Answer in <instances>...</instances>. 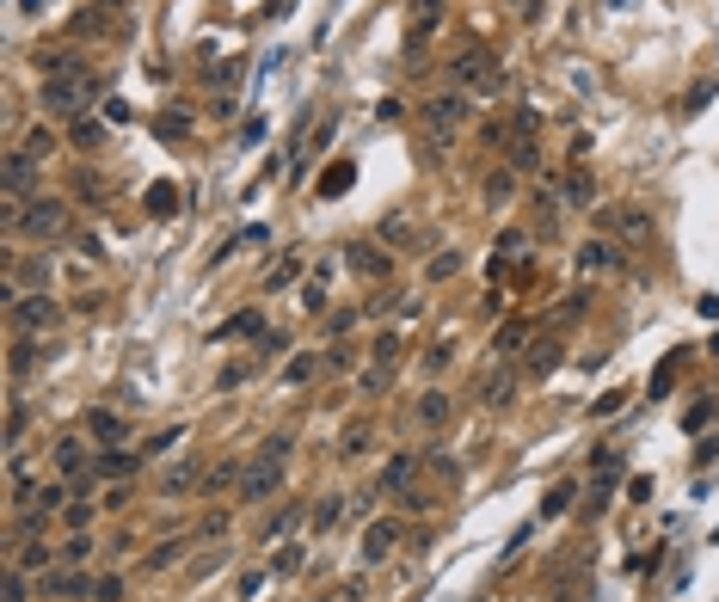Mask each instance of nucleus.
<instances>
[{"label": "nucleus", "mask_w": 719, "mask_h": 602, "mask_svg": "<svg viewBox=\"0 0 719 602\" xmlns=\"http://www.w3.org/2000/svg\"><path fill=\"white\" fill-rule=\"evenodd\" d=\"M289 436H271V443H259V455L246 461V473H240V504H265V498H277V486H283V473H289Z\"/></svg>", "instance_id": "1"}, {"label": "nucleus", "mask_w": 719, "mask_h": 602, "mask_svg": "<svg viewBox=\"0 0 719 602\" xmlns=\"http://www.w3.org/2000/svg\"><path fill=\"white\" fill-rule=\"evenodd\" d=\"M37 105L56 111V117H86V105H93V68L86 74H62V80H43Z\"/></svg>", "instance_id": "2"}, {"label": "nucleus", "mask_w": 719, "mask_h": 602, "mask_svg": "<svg viewBox=\"0 0 719 602\" xmlns=\"http://www.w3.org/2000/svg\"><path fill=\"white\" fill-rule=\"evenodd\" d=\"M449 80L468 86V93H498V86H505V68H498L492 49H461V56H449Z\"/></svg>", "instance_id": "3"}, {"label": "nucleus", "mask_w": 719, "mask_h": 602, "mask_svg": "<svg viewBox=\"0 0 719 602\" xmlns=\"http://www.w3.org/2000/svg\"><path fill=\"white\" fill-rule=\"evenodd\" d=\"M603 228H609L615 240H627V247H651V240H658V221H651V210H640V203H609V210H603Z\"/></svg>", "instance_id": "4"}, {"label": "nucleus", "mask_w": 719, "mask_h": 602, "mask_svg": "<svg viewBox=\"0 0 719 602\" xmlns=\"http://www.w3.org/2000/svg\"><path fill=\"white\" fill-rule=\"evenodd\" d=\"M19 228H25L32 240H62V234H68V203H56V197H32V203L19 210Z\"/></svg>", "instance_id": "5"}, {"label": "nucleus", "mask_w": 719, "mask_h": 602, "mask_svg": "<svg viewBox=\"0 0 719 602\" xmlns=\"http://www.w3.org/2000/svg\"><path fill=\"white\" fill-rule=\"evenodd\" d=\"M468 117H474V105H468L461 93H437V99L424 105V130L443 136V142H455V130H468Z\"/></svg>", "instance_id": "6"}, {"label": "nucleus", "mask_w": 719, "mask_h": 602, "mask_svg": "<svg viewBox=\"0 0 719 602\" xmlns=\"http://www.w3.org/2000/svg\"><path fill=\"white\" fill-rule=\"evenodd\" d=\"M56 319H62V301H50L43 289H37V295H19V301H13V326H19V332H50Z\"/></svg>", "instance_id": "7"}, {"label": "nucleus", "mask_w": 719, "mask_h": 602, "mask_svg": "<svg viewBox=\"0 0 719 602\" xmlns=\"http://www.w3.org/2000/svg\"><path fill=\"white\" fill-rule=\"evenodd\" d=\"M437 25H443V0H412V13H406V56H418V49L431 43Z\"/></svg>", "instance_id": "8"}, {"label": "nucleus", "mask_w": 719, "mask_h": 602, "mask_svg": "<svg viewBox=\"0 0 719 602\" xmlns=\"http://www.w3.org/2000/svg\"><path fill=\"white\" fill-rule=\"evenodd\" d=\"M578 271L584 277H621V247L615 240H584L578 247Z\"/></svg>", "instance_id": "9"}, {"label": "nucleus", "mask_w": 719, "mask_h": 602, "mask_svg": "<svg viewBox=\"0 0 719 602\" xmlns=\"http://www.w3.org/2000/svg\"><path fill=\"white\" fill-rule=\"evenodd\" d=\"M37 166H43V160H32L25 148H19V154H6V197H19V203H32Z\"/></svg>", "instance_id": "10"}, {"label": "nucleus", "mask_w": 719, "mask_h": 602, "mask_svg": "<svg viewBox=\"0 0 719 602\" xmlns=\"http://www.w3.org/2000/svg\"><path fill=\"white\" fill-rule=\"evenodd\" d=\"M350 271L376 283V277H387V271H394V252H381L376 240H357V247H350Z\"/></svg>", "instance_id": "11"}, {"label": "nucleus", "mask_w": 719, "mask_h": 602, "mask_svg": "<svg viewBox=\"0 0 719 602\" xmlns=\"http://www.w3.org/2000/svg\"><path fill=\"white\" fill-rule=\"evenodd\" d=\"M37 590H43V597H56V602L93 597V584H86V578H74V571H43V578H37Z\"/></svg>", "instance_id": "12"}, {"label": "nucleus", "mask_w": 719, "mask_h": 602, "mask_svg": "<svg viewBox=\"0 0 719 602\" xmlns=\"http://www.w3.org/2000/svg\"><path fill=\"white\" fill-rule=\"evenodd\" d=\"M394 547H400V523H394V517H387V523H369V535H363V560L381 566Z\"/></svg>", "instance_id": "13"}, {"label": "nucleus", "mask_w": 719, "mask_h": 602, "mask_svg": "<svg viewBox=\"0 0 719 602\" xmlns=\"http://www.w3.org/2000/svg\"><path fill=\"white\" fill-rule=\"evenodd\" d=\"M412 480H418V455H394L381 467V492H394V498H406Z\"/></svg>", "instance_id": "14"}, {"label": "nucleus", "mask_w": 719, "mask_h": 602, "mask_svg": "<svg viewBox=\"0 0 719 602\" xmlns=\"http://www.w3.org/2000/svg\"><path fill=\"white\" fill-rule=\"evenodd\" d=\"M511 393H516V375H511V369L479 375V400H486V406H511Z\"/></svg>", "instance_id": "15"}, {"label": "nucleus", "mask_w": 719, "mask_h": 602, "mask_svg": "<svg viewBox=\"0 0 719 602\" xmlns=\"http://www.w3.org/2000/svg\"><path fill=\"white\" fill-rule=\"evenodd\" d=\"M505 160H511V173H535V166H542V154H535V136H516V130H511V148H505Z\"/></svg>", "instance_id": "16"}, {"label": "nucleus", "mask_w": 719, "mask_h": 602, "mask_svg": "<svg viewBox=\"0 0 719 602\" xmlns=\"http://www.w3.org/2000/svg\"><path fill=\"white\" fill-rule=\"evenodd\" d=\"M50 560H56L50 541H19V553H13V566H25V571H50Z\"/></svg>", "instance_id": "17"}, {"label": "nucleus", "mask_w": 719, "mask_h": 602, "mask_svg": "<svg viewBox=\"0 0 719 602\" xmlns=\"http://www.w3.org/2000/svg\"><path fill=\"white\" fill-rule=\"evenodd\" d=\"M185 486H197V455H191V461H172L167 480H160V492H167V498H178Z\"/></svg>", "instance_id": "18"}, {"label": "nucleus", "mask_w": 719, "mask_h": 602, "mask_svg": "<svg viewBox=\"0 0 719 602\" xmlns=\"http://www.w3.org/2000/svg\"><path fill=\"white\" fill-rule=\"evenodd\" d=\"M560 197H566L572 210H584V203L596 197V191H590V173H584V166H572V173H566V184H560Z\"/></svg>", "instance_id": "19"}, {"label": "nucleus", "mask_w": 719, "mask_h": 602, "mask_svg": "<svg viewBox=\"0 0 719 602\" xmlns=\"http://www.w3.org/2000/svg\"><path fill=\"white\" fill-rule=\"evenodd\" d=\"M560 203H566L560 191H535V228H542V234L560 228Z\"/></svg>", "instance_id": "20"}, {"label": "nucleus", "mask_w": 719, "mask_h": 602, "mask_svg": "<svg viewBox=\"0 0 719 602\" xmlns=\"http://www.w3.org/2000/svg\"><path fill=\"white\" fill-rule=\"evenodd\" d=\"M136 467H141V455H123V449H105V455H99V473H105V480H130Z\"/></svg>", "instance_id": "21"}, {"label": "nucleus", "mask_w": 719, "mask_h": 602, "mask_svg": "<svg viewBox=\"0 0 719 602\" xmlns=\"http://www.w3.org/2000/svg\"><path fill=\"white\" fill-rule=\"evenodd\" d=\"M56 467H62V473H86V443L62 436V443H56Z\"/></svg>", "instance_id": "22"}, {"label": "nucleus", "mask_w": 719, "mask_h": 602, "mask_svg": "<svg viewBox=\"0 0 719 602\" xmlns=\"http://www.w3.org/2000/svg\"><path fill=\"white\" fill-rule=\"evenodd\" d=\"M86 430H93V436H99V443H123V418H117V412H93V418H86Z\"/></svg>", "instance_id": "23"}, {"label": "nucleus", "mask_w": 719, "mask_h": 602, "mask_svg": "<svg viewBox=\"0 0 719 602\" xmlns=\"http://www.w3.org/2000/svg\"><path fill=\"white\" fill-rule=\"evenodd\" d=\"M381 240H387V247H412V240H418L412 215H387V221H381Z\"/></svg>", "instance_id": "24"}, {"label": "nucleus", "mask_w": 719, "mask_h": 602, "mask_svg": "<svg viewBox=\"0 0 719 602\" xmlns=\"http://www.w3.org/2000/svg\"><path fill=\"white\" fill-rule=\"evenodd\" d=\"M418 418H424V425H449V393L431 388L424 400H418Z\"/></svg>", "instance_id": "25"}, {"label": "nucleus", "mask_w": 719, "mask_h": 602, "mask_svg": "<svg viewBox=\"0 0 719 602\" xmlns=\"http://www.w3.org/2000/svg\"><path fill=\"white\" fill-rule=\"evenodd\" d=\"M350 178H357V166H350V160L326 166V178H320V197H339V191H350Z\"/></svg>", "instance_id": "26"}, {"label": "nucleus", "mask_w": 719, "mask_h": 602, "mask_svg": "<svg viewBox=\"0 0 719 602\" xmlns=\"http://www.w3.org/2000/svg\"><path fill=\"white\" fill-rule=\"evenodd\" d=\"M553 369H560V345H553V338H542V345L529 351V375H553Z\"/></svg>", "instance_id": "27"}, {"label": "nucleus", "mask_w": 719, "mask_h": 602, "mask_svg": "<svg viewBox=\"0 0 719 602\" xmlns=\"http://www.w3.org/2000/svg\"><path fill=\"white\" fill-rule=\"evenodd\" d=\"M584 301H590V289H584V295H560V308L548 314V326H572V319H584Z\"/></svg>", "instance_id": "28"}, {"label": "nucleus", "mask_w": 719, "mask_h": 602, "mask_svg": "<svg viewBox=\"0 0 719 602\" xmlns=\"http://www.w3.org/2000/svg\"><path fill=\"white\" fill-rule=\"evenodd\" d=\"M185 547H191V541H178V535H172V541H160V547L148 553V571H167V566H178V553H185Z\"/></svg>", "instance_id": "29"}, {"label": "nucleus", "mask_w": 719, "mask_h": 602, "mask_svg": "<svg viewBox=\"0 0 719 602\" xmlns=\"http://www.w3.org/2000/svg\"><path fill=\"white\" fill-rule=\"evenodd\" d=\"M68 136H74V148H86V154H93V148L105 142V123H93V117H74Z\"/></svg>", "instance_id": "30"}, {"label": "nucleus", "mask_w": 719, "mask_h": 602, "mask_svg": "<svg viewBox=\"0 0 719 602\" xmlns=\"http://www.w3.org/2000/svg\"><path fill=\"white\" fill-rule=\"evenodd\" d=\"M369 351H376V369H387V375H394V363H400V338H394V332H381Z\"/></svg>", "instance_id": "31"}, {"label": "nucleus", "mask_w": 719, "mask_h": 602, "mask_svg": "<svg viewBox=\"0 0 719 602\" xmlns=\"http://www.w3.org/2000/svg\"><path fill=\"white\" fill-rule=\"evenodd\" d=\"M154 130H160L167 142H178V136H191V117H185V111H160V123H154Z\"/></svg>", "instance_id": "32"}, {"label": "nucleus", "mask_w": 719, "mask_h": 602, "mask_svg": "<svg viewBox=\"0 0 719 602\" xmlns=\"http://www.w3.org/2000/svg\"><path fill=\"white\" fill-rule=\"evenodd\" d=\"M240 473H246V467H240V461H222V467H215V473H209L204 486H209V492H222V486H240Z\"/></svg>", "instance_id": "33"}, {"label": "nucleus", "mask_w": 719, "mask_h": 602, "mask_svg": "<svg viewBox=\"0 0 719 602\" xmlns=\"http://www.w3.org/2000/svg\"><path fill=\"white\" fill-rule=\"evenodd\" d=\"M572 498H578L572 486H553V492H548V504H542V517H566V510H572Z\"/></svg>", "instance_id": "34"}, {"label": "nucleus", "mask_w": 719, "mask_h": 602, "mask_svg": "<svg viewBox=\"0 0 719 602\" xmlns=\"http://www.w3.org/2000/svg\"><path fill=\"white\" fill-rule=\"evenodd\" d=\"M25 154H32V160H50V154H56V136H50V130H32V136H25Z\"/></svg>", "instance_id": "35"}, {"label": "nucleus", "mask_w": 719, "mask_h": 602, "mask_svg": "<svg viewBox=\"0 0 719 602\" xmlns=\"http://www.w3.org/2000/svg\"><path fill=\"white\" fill-rule=\"evenodd\" d=\"M25 590H32V584H25V566H6V597L0 602H25Z\"/></svg>", "instance_id": "36"}, {"label": "nucleus", "mask_w": 719, "mask_h": 602, "mask_svg": "<svg viewBox=\"0 0 719 602\" xmlns=\"http://www.w3.org/2000/svg\"><path fill=\"white\" fill-rule=\"evenodd\" d=\"M148 210L154 215H172L178 203H172V184H148Z\"/></svg>", "instance_id": "37"}, {"label": "nucleus", "mask_w": 719, "mask_h": 602, "mask_svg": "<svg viewBox=\"0 0 719 602\" xmlns=\"http://www.w3.org/2000/svg\"><path fill=\"white\" fill-rule=\"evenodd\" d=\"M93 602H123V578H93Z\"/></svg>", "instance_id": "38"}, {"label": "nucleus", "mask_w": 719, "mask_h": 602, "mask_svg": "<svg viewBox=\"0 0 719 602\" xmlns=\"http://www.w3.org/2000/svg\"><path fill=\"white\" fill-rule=\"evenodd\" d=\"M486 197H511V166H492L486 173Z\"/></svg>", "instance_id": "39"}, {"label": "nucleus", "mask_w": 719, "mask_h": 602, "mask_svg": "<svg viewBox=\"0 0 719 602\" xmlns=\"http://www.w3.org/2000/svg\"><path fill=\"white\" fill-rule=\"evenodd\" d=\"M314 369H320V363H314V356H296V363H289V369H283V382H296V388H302V382H314Z\"/></svg>", "instance_id": "40"}, {"label": "nucleus", "mask_w": 719, "mask_h": 602, "mask_svg": "<svg viewBox=\"0 0 719 602\" xmlns=\"http://www.w3.org/2000/svg\"><path fill=\"white\" fill-rule=\"evenodd\" d=\"M228 332H240V338H259V332H265V319H259V314H234V319H228Z\"/></svg>", "instance_id": "41"}, {"label": "nucleus", "mask_w": 719, "mask_h": 602, "mask_svg": "<svg viewBox=\"0 0 719 602\" xmlns=\"http://www.w3.org/2000/svg\"><path fill=\"white\" fill-rule=\"evenodd\" d=\"M424 271H431V277H437V283H443V277H455V271H461V258H455V252H443V258H431V265H424Z\"/></svg>", "instance_id": "42"}, {"label": "nucleus", "mask_w": 719, "mask_h": 602, "mask_svg": "<svg viewBox=\"0 0 719 602\" xmlns=\"http://www.w3.org/2000/svg\"><path fill=\"white\" fill-rule=\"evenodd\" d=\"M86 553H93V535H74L68 547H62V560H68V566H80V560H86Z\"/></svg>", "instance_id": "43"}, {"label": "nucleus", "mask_w": 719, "mask_h": 602, "mask_svg": "<svg viewBox=\"0 0 719 602\" xmlns=\"http://www.w3.org/2000/svg\"><path fill=\"white\" fill-rule=\"evenodd\" d=\"M296 277H302V258H289V265H277V271H271V289L296 283Z\"/></svg>", "instance_id": "44"}, {"label": "nucleus", "mask_w": 719, "mask_h": 602, "mask_svg": "<svg viewBox=\"0 0 719 602\" xmlns=\"http://www.w3.org/2000/svg\"><path fill=\"white\" fill-rule=\"evenodd\" d=\"M516 345H523V326H516V319H511V326H505V332H498V356H511Z\"/></svg>", "instance_id": "45"}, {"label": "nucleus", "mask_w": 719, "mask_h": 602, "mask_svg": "<svg viewBox=\"0 0 719 602\" xmlns=\"http://www.w3.org/2000/svg\"><path fill=\"white\" fill-rule=\"evenodd\" d=\"M363 443H369V430H363V425L344 430V455H363Z\"/></svg>", "instance_id": "46"}, {"label": "nucleus", "mask_w": 719, "mask_h": 602, "mask_svg": "<svg viewBox=\"0 0 719 602\" xmlns=\"http://www.w3.org/2000/svg\"><path fill=\"white\" fill-rule=\"evenodd\" d=\"M19 436H25V406H13V412H6V443H19Z\"/></svg>", "instance_id": "47"}, {"label": "nucleus", "mask_w": 719, "mask_h": 602, "mask_svg": "<svg viewBox=\"0 0 719 602\" xmlns=\"http://www.w3.org/2000/svg\"><path fill=\"white\" fill-rule=\"evenodd\" d=\"M271 566H277V571H302V547H283Z\"/></svg>", "instance_id": "48"}, {"label": "nucleus", "mask_w": 719, "mask_h": 602, "mask_svg": "<svg viewBox=\"0 0 719 602\" xmlns=\"http://www.w3.org/2000/svg\"><path fill=\"white\" fill-rule=\"evenodd\" d=\"M376 117H381V123H400V117H406V105H400V99H381Z\"/></svg>", "instance_id": "49"}, {"label": "nucleus", "mask_w": 719, "mask_h": 602, "mask_svg": "<svg viewBox=\"0 0 719 602\" xmlns=\"http://www.w3.org/2000/svg\"><path fill=\"white\" fill-rule=\"evenodd\" d=\"M498 252H505V258H516V252H523V234H516V228H505V234H498Z\"/></svg>", "instance_id": "50"}, {"label": "nucleus", "mask_w": 719, "mask_h": 602, "mask_svg": "<svg viewBox=\"0 0 719 602\" xmlns=\"http://www.w3.org/2000/svg\"><path fill=\"white\" fill-rule=\"evenodd\" d=\"M326 369H339V375H344V369H350V351H344V345H332V351H326Z\"/></svg>", "instance_id": "51"}, {"label": "nucleus", "mask_w": 719, "mask_h": 602, "mask_svg": "<svg viewBox=\"0 0 719 602\" xmlns=\"http://www.w3.org/2000/svg\"><path fill=\"white\" fill-rule=\"evenodd\" d=\"M326 602H357V584H339V590H326Z\"/></svg>", "instance_id": "52"}, {"label": "nucleus", "mask_w": 719, "mask_h": 602, "mask_svg": "<svg viewBox=\"0 0 719 602\" xmlns=\"http://www.w3.org/2000/svg\"><path fill=\"white\" fill-rule=\"evenodd\" d=\"M93 6H105V13H123V6H130V0H93Z\"/></svg>", "instance_id": "53"}, {"label": "nucleus", "mask_w": 719, "mask_h": 602, "mask_svg": "<svg viewBox=\"0 0 719 602\" xmlns=\"http://www.w3.org/2000/svg\"><path fill=\"white\" fill-rule=\"evenodd\" d=\"M37 6H43V0H25V6H19V13H37Z\"/></svg>", "instance_id": "54"}]
</instances>
